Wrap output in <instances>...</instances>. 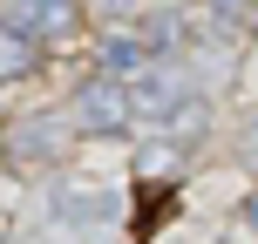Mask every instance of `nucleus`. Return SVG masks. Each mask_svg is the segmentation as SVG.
Segmentation results:
<instances>
[{
	"label": "nucleus",
	"mask_w": 258,
	"mask_h": 244,
	"mask_svg": "<svg viewBox=\"0 0 258 244\" xmlns=\"http://www.w3.org/2000/svg\"><path fill=\"white\" fill-rule=\"evenodd\" d=\"M143 68H150V48H143V34H109V41H102V75L129 82V75H143Z\"/></svg>",
	"instance_id": "obj_6"
},
{
	"label": "nucleus",
	"mask_w": 258,
	"mask_h": 244,
	"mask_svg": "<svg viewBox=\"0 0 258 244\" xmlns=\"http://www.w3.org/2000/svg\"><path fill=\"white\" fill-rule=\"evenodd\" d=\"M89 7H95V14H109V21H116V14H129V7H136V0H89Z\"/></svg>",
	"instance_id": "obj_9"
},
{
	"label": "nucleus",
	"mask_w": 258,
	"mask_h": 244,
	"mask_svg": "<svg viewBox=\"0 0 258 244\" xmlns=\"http://www.w3.org/2000/svg\"><path fill=\"white\" fill-rule=\"evenodd\" d=\"M21 75H34V41L0 21V82H21Z\"/></svg>",
	"instance_id": "obj_8"
},
{
	"label": "nucleus",
	"mask_w": 258,
	"mask_h": 244,
	"mask_svg": "<svg viewBox=\"0 0 258 244\" xmlns=\"http://www.w3.org/2000/svg\"><path fill=\"white\" fill-rule=\"evenodd\" d=\"M204 129H211V102H197V95H183V102L163 116V136L170 142H197Z\"/></svg>",
	"instance_id": "obj_7"
},
{
	"label": "nucleus",
	"mask_w": 258,
	"mask_h": 244,
	"mask_svg": "<svg viewBox=\"0 0 258 244\" xmlns=\"http://www.w3.org/2000/svg\"><path fill=\"white\" fill-rule=\"evenodd\" d=\"M68 142H75V129H68L61 116H21L14 136H7V156H14L21 170H41V163H61Z\"/></svg>",
	"instance_id": "obj_2"
},
{
	"label": "nucleus",
	"mask_w": 258,
	"mask_h": 244,
	"mask_svg": "<svg viewBox=\"0 0 258 244\" xmlns=\"http://www.w3.org/2000/svg\"><path fill=\"white\" fill-rule=\"evenodd\" d=\"M129 122H136V95H129V82L89 75V82L75 89V129H82V136H122Z\"/></svg>",
	"instance_id": "obj_1"
},
{
	"label": "nucleus",
	"mask_w": 258,
	"mask_h": 244,
	"mask_svg": "<svg viewBox=\"0 0 258 244\" xmlns=\"http://www.w3.org/2000/svg\"><path fill=\"white\" fill-rule=\"evenodd\" d=\"M54 210H61L68 224H109V217H116V197H109V190H75V183H61V190H54Z\"/></svg>",
	"instance_id": "obj_5"
},
{
	"label": "nucleus",
	"mask_w": 258,
	"mask_h": 244,
	"mask_svg": "<svg viewBox=\"0 0 258 244\" xmlns=\"http://www.w3.org/2000/svg\"><path fill=\"white\" fill-rule=\"evenodd\" d=\"M245 224H251V231H258V190L245 197Z\"/></svg>",
	"instance_id": "obj_10"
},
{
	"label": "nucleus",
	"mask_w": 258,
	"mask_h": 244,
	"mask_svg": "<svg viewBox=\"0 0 258 244\" xmlns=\"http://www.w3.org/2000/svg\"><path fill=\"white\" fill-rule=\"evenodd\" d=\"M129 95H136V116H143V122H163L170 109L190 95V75H177V68H156V61H150V68L136 75V89H129Z\"/></svg>",
	"instance_id": "obj_4"
},
{
	"label": "nucleus",
	"mask_w": 258,
	"mask_h": 244,
	"mask_svg": "<svg viewBox=\"0 0 258 244\" xmlns=\"http://www.w3.org/2000/svg\"><path fill=\"white\" fill-rule=\"evenodd\" d=\"M0 21L21 27V34L41 48V41H68V34H75L82 0H7V7H0Z\"/></svg>",
	"instance_id": "obj_3"
}]
</instances>
